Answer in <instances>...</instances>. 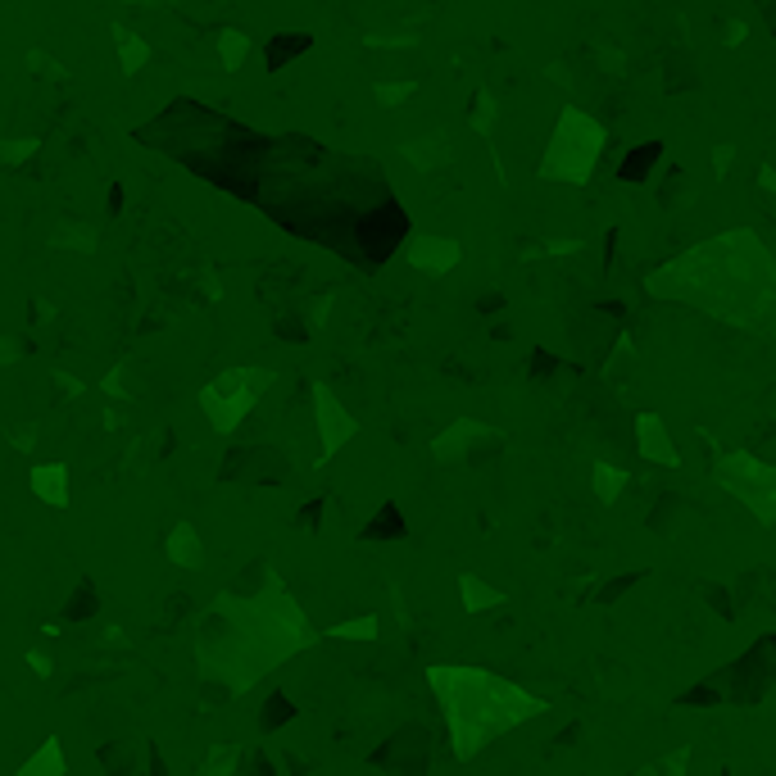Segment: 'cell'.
<instances>
[{"label": "cell", "mask_w": 776, "mask_h": 776, "mask_svg": "<svg viewBox=\"0 0 776 776\" xmlns=\"http://www.w3.org/2000/svg\"><path fill=\"white\" fill-rule=\"evenodd\" d=\"M309 645H314V627H309L305 609L273 581L264 595H223L205 613L196 659L205 677L223 681L227 695H241L282 659Z\"/></svg>", "instance_id": "6da1fadb"}, {"label": "cell", "mask_w": 776, "mask_h": 776, "mask_svg": "<svg viewBox=\"0 0 776 776\" xmlns=\"http://www.w3.org/2000/svg\"><path fill=\"white\" fill-rule=\"evenodd\" d=\"M436 704H441L450 749L459 763H472L477 754L495 745L504 731H518L522 722L541 718L545 699L531 695L527 686L500 677L491 668H459V663H436L427 668Z\"/></svg>", "instance_id": "7a4b0ae2"}, {"label": "cell", "mask_w": 776, "mask_h": 776, "mask_svg": "<svg viewBox=\"0 0 776 776\" xmlns=\"http://www.w3.org/2000/svg\"><path fill=\"white\" fill-rule=\"evenodd\" d=\"M268 386H273V373H268V368H227V373H218L214 382L200 391V409H205L209 427H214L218 436H232L236 427L255 413V404L264 400Z\"/></svg>", "instance_id": "3957f363"}, {"label": "cell", "mask_w": 776, "mask_h": 776, "mask_svg": "<svg viewBox=\"0 0 776 776\" xmlns=\"http://www.w3.org/2000/svg\"><path fill=\"white\" fill-rule=\"evenodd\" d=\"M713 472H718V486L731 500H740L763 527L776 531V463L758 459L749 450H727L718 454Z\"/></svg>", "instance_id": "277c9868"}, {"label": "cell", "mask_w": 776, "mask_h": 776, "mask_svg": "<svg viewBox=\"0 0 776 776\" xmlns=\"http://www.w3.org/2000/svg\"><path fill=\"white\" fill-rule=\"evenodd\" d=\"M314 423H318V441H323V459L341 454L345 445L359 436V418L336 400V391L327 386H314Z\"/></svg>", "instance_id": "5b68a950"}, {"label": "cell", "mask_w": 776, "mask_h": 776, "mask_svg": "<svg viewBox=\"0 0 776 776\" xmlns=\"http://www.w3.org/2000/svg\"><path fill=\"white\" fill-rule=\"evenodd\" d=\"M636 450H640V459L659 463V468H677L681 463L677 445H672V432L659 413H636Z\"/></svg>", "instance_id": "8992f818"}, {"label": "cell", "mask_w": 776, "mask_h": 776, "mask_svg": "<svg viewBox=\"0 0 776 776\" xmlns=\"http://www.w3.org/2000/svg\"><path fill=\"white\" fill-rule=\"evenodd\" d=\"M73 472L69 463H37V468L28 472V486L32 495H37L41 504H50V509H69L73 504Z\"/></svg>", "instance_id": "52a82bcc"}, {"label": "cell", "mask_w": 776, "mask_h": 776, "mask_svg": "<svg viewBox=\"0 0 776 776\" xmlns=\"http://www.w3.org/2000/svg\"><path fill=\"white\" fill-rule=\"evenodd\" d=\"M164 554L173 568H187V572L205 568V541H200L196 522H173V531L164 536Z\"/></svg>", "instance_id": "ba28073f"}, {"label": "cell", "mask_w": 776, "mask_h": 776, "mask_svg": "<svg viewBox=\"0 0 776 776\" xmlns=\"http://www.w3.org/2000/svg\"><path fill=\"white\" fill-rule=\"evenodd\" d=\"M459 604L468 613H491V609H500L504 604V590L491 586L486 577H477V572H463L459 577Z\"/></svg>", "instance_id": "9c48e42d"}, {"label": "cell", "mask_w": 776, "mask_h": 776, "mask_svg": "<svg viewBox=\"0 0 776 776\" xmlns=\"http://www.w3.org/2000/svg\"><path fill=\"white\" fill-rule=\"evenodd\" d=\"M409 259L423 268V273H445V268L459 264V246H454V241H432V236H423V241H413Z\"/></svg>", "instance_id": "30bf717a"}, {"label": "cell", "mask_w": 776, "mask_h": 776, "mask_svg": "<svg viewBox=\"0 0 776 776\" xmlns=\"http://www.w3.org/2000/svg\"><path fill=\"white\" fill-rule=\"evenodd\" d=\"M69 772V758H64V745H59V736H46L37 745V754L28 758V763L19 767V776H64Z\"/></svg>", "instance_id": "8fae6325"}, {"label": "cell", "mask_w": 776, "mask_h": 776, "mask_svg": "<svg viewBox=\"0 0 776 776\" xmlns=\"http://www.w3.org/2000/svg\"><path fill=\"white\" fill-rule=\"evenodd\" d=\"M590 486H595V500L600 504H618L622 491H627V472L613 468L609 459H595L590 463Z\"/></svg>", "instance_id": "7c38bea8"}, {"label": "cell", "mask_w": 776, "mask_h": 776, "mask_svg": "<svg viewBox=\"0 0 776 776\" xmlns=\"http://www.w3.org/2000/svg\"><path fill=\"white\" fill-rule=\"evenodd\" d=\"M377 631H382V618L377 613H364V618H345V622H332L327 627V640H377Z\"/></svg>", "instance_id": "4fadbf2b"}, {"label": "cell", "mask_w": 776, "mask_h": 776, "mask_svg": "<svg viewBox=\"0 0 776 776\" xmlns=\"http://www.w3.org/2000/svg\"><path fill=\"white\" fill-rule=\"evenodd\" d=\"M631 776H690V749H672L654 763H640Z\"/></svg>", "instance_id": "5bb4252c"}, {"label": "cell", "mask_w": 776, "mask_h": 776, "mask_svg": "<svg viewBox=\"0 0 776 776\" xmlns=\"http://www.w3.org/2000/svg\"><path fill=\"white\" fill-rule=\"evenodd\" d=\"M236 763H241V745H218V749H209L205 776H232Z\"/></svg>", "instance_id": "9a60e30c"}, {"label": "cell", "mask_w": 776, "mask_h": 776, "mask_svg": "<svg viewBox=\"0 0 776 776\" xmlns=\"http://www.w3.org/2000/svg\"><path fill=\"white\" fill-rule=\"evenodd\" d=\"M28 668L37 672V677H50V672H55V663H50L46 654H37V649H32V654H28Z\"/></svg>", "instance_id": "2e32d148"}]
</instances>
